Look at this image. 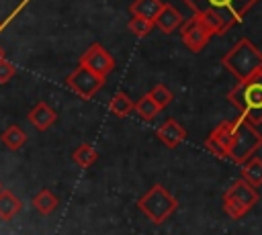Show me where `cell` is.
<instances>
[{"label":"cell","instance_id":"obj_1","mask_svg":"<svg viewBox=\"0 0 262 235\" xmlns=\"http://www.w3.org/2000/svg\"><path fill=\"white\" fill-rule=\"evenodd\" d=\"M227 100L239 110V116H244L250 125L262 123V72H256L244 82H237L229 92Z\"/></svg>","mask_w":262,"mask_h":235},{"label":"cell","instance_id":"obj_2","mask_svg":"<svg viewBox=\"0 0 262 235\" xmlns=\"http://www.w3.org/2000/svg\"><path fill=\"white\" fill-rule=\"evenodd\" d=\"M221 63L237 82H244L256 72H262V51L248 37H242L223 55Z\"/></svg>","mask_w":262,"mask_h":235},{"label":"cell","instance_id":"obj_3","mask_svg":"<svg viewBox=\"0 0 262 235\" xmlns=\"http://www.w3.org/2000/svg\"><path fill=\"white\" fill-rule=\"evenodd\" d=\"M231 123H233V133H231V145H229L227 157L233 163L242 166L246 159H250L262 147V135L244 116H237Z\"/></svg>","mask_w":262,"mask_h":235},{"label":"cell","instance_id":"obj_4","mask_svg":"<svg viewBox=\"0 0 262 235\" xmlns=\"http://www.w3.org/2000/svg\"><path fill=\"white\" fill-rule=\"evenodd\" d=\"M137 206L151 223L162 225L178 208V200L162 184H156L137 200Z\"/></svg>","mask_w":262,"mask_h":235},{"label":"cell","instance_id":"obj_5","mask_svg":"<svg viewBox=\"0 0 262 235\" xmlns=\"http://www.w3.org/2000/svg\"><path fill=\"white\" fill-rule=\"evenodd\" d=\"M258 190L250 186L246 180H235L225 192H223V210L231 219H242L256 202H258Z\"/></svg>","mask_w":262,"mask_h":235},{"label":"cell","instance_id":"obj_6","mask_svg":"<svg viewBox=\"0 0 262 235\" xmlns=\"http://www.w3.org/2000/svg\"><path fill=\"white\" fill-rule=\"evenodd\" d=\"M102 84H104V78L92 74L90 69L82 67L80 63H78V67L66 78V86H68L70 90H74V92H76L80 98H84V100H90V98L102 88Z\"/></svg>","mask_w":262,"mask_h":235},{"label":"cell","instance_id":"obj_7","mask_svg":"<svg viewBox=\"0 0 262 235\" xmlns=\"http://www.w3.org/2000/svg\"><path fill=\"white\" fill-rule=\"evenodd\" d=\"M80 65L90 69L92 74H96L100 78H106L115 69V59H113V55L100 43H92L84 51V55L80 57Z\"/></svg>","mask_w":262,"mask_h":235},{"label":"cell","instance_id":"obj_8","mask_svg":"<svg viewBox=\"0 0 262 235\" xmlns=\"http://www.w3.org/2000/svg\"><path fill=\"white\" fill-rule=\"evenodd\" d=\"M180 37H182V43L186 45L188 51L192 53H199L211 39V33L203 27V22L192 14V18H188L186 22H182L180 27Z\"/></svg>","mask_w":262,"mask_h":235},{"label":"cell","instance_id":"obj_9","mask_svg":"<svg viewBox=\"0 0 262 235\" xmlns=\"http://www.w3.org/2000/svg\"><path fill=\"white\" fill-rule=\"evenodd\" d=\"M231 133H233V123L221 121L205 139V147L217 157H227V151L231 145Z\"/></svg>","mask_w":262,"mask_h":235},{"label":"cell","instance_id":"obj_10","mask_svg":"<svg viewBox=\"0 0 262 235\" xmlns=\"http://www.w3.org/2000/svg\"><path fill=\"white\" fill-rule=\"evenodd\" d=\"M194 16L203 22V27L211 33V37H213V35H223V33H227V31L231 29V22H229L227 16L223 14V10L207 8V10H203V12L194 14Z\"/></svg>","mask_w":262,"mask_h":235},{"label":"cell","instance_id":"obj_11","mask_svg":"<svg viewBox=\"0 0 262 235\" xmlns=\"http://www.w3.org/2000/svg\"><path fill=\"white\" fill-rule=\"evenodd\" d=\"M156 135H158V139H160L166 147H170V149L178 147V145L186 139V131H184V127H182L178 121H174V119L164 121V123L158 127Z\"/></svg>","mask_w":262,"mask_h":235},{"label":"cell","instance_id":"obj_12","mask_svg":"<svg viewBox=\"0 0 262 235\" xmlns=\"http://www.w3.org/2000/svg\"><path fill=\"white\" fill-rule=\"evenodd\" d=\"M182 22H184V18H182V14H180L178 8H174L172 4H162L160 12H158V16L154 20V27H158L162 33H168L170 35L172 31H176L178 27H182Z\"/></svg>","mask_w":262,"mask_h":235},{"label":"cell","instance_id":"obj_13","mask_svg":"<svg viewBox=\"0 0 262 235\" xmlns=\"http://www.w3.org/2000/svg\"><path fill=\"white\" fill-rule=\"evenodd\" d=\"M55 121H57V112H55L47 102H37V104L29 110V123H31L37 131H47Z\"/></svg>","mask_w":262,"mask_h":235},{"label":"cell","instance_id":"obj_14","mask_svg":"<svg viewBox=\"0 0 262 235\" xmlns=\"http://www.w3.org/2000/svg\"><path fill=\"white\" fill-rule=\"evenodd\" d=\"M162 0H135L131 6H129V12L131 16H139V18H145L154 25L160 8H162Z\"/></svg>","mask_w":262,"mask_h":235},{"label":"cell","instance_id":"obj_15","mask_svg":"<svg viewBox=\"0 0 262 235\" xmlns=\"http://www.w3.org/2000/svg\"><path fill=\"white\" fill-rule=\"evenodd\" d=\"M23 208V202L16 198V194L12 190H0V219L2 221H10L12 217H16Z\"/></svg>","mask_w":262,"mask_h":235},{"label":"cell","instance_id":"obj_16","mask_svg":"<svg viewBox=\"0 0 262 235\" xmlns=\"http://www.w3.org/2000/svg\"><path fill=\"white\" fill-rule=\"evenodd\" d=\"M242 180H246L250 186L258 188L262 186V159L252 155L250 159H246L242 166Z\"/></svg>","mask_w":262,"mask_h":235},{"label":"cell","instance_id":"obj_17","mask_svg":"<svg viewBox=\"0 0 262 235\" xmlns=\"http://www.w3.org/2000/svg\"><path fill=\"white\" fill-rule=\"evenodd\" d=\"M57 204H59L57 196H55L51 190H47V188L39 190V192L33 196V206H35V210H37L39 215H51V213L57 208Z\"/></svg>","mask_w":262,"mask_h":235},{"label":"cell","instance_id":"obj_18","mask_svg":"<svg viewBox=\"0 0 262 235\" xmlns=\"http://www.w3.org/2000/svg\"><path fill=\"white\" fill-rule=\"evenodd\" d=\"M2 143H4V147H8L10 151H18L25 143H27V135H25V131L18 127V125H10V127H6L4 131H2Z\"/></svg>","mask_w":262,"mask_h":235},{"label":"cell","instance_id":"obj_19","mask_svg":"<svg viewBox=\"0 0 262 235\" xmlns=\"http://www.w3.org/2000/svg\"><path fill=\"white\" fill-rule=\"evenodd\" d=\"M72 159H74V163H78L80 168H90L92 163H96L98 151H96L92 145H88V143H80V145L72 151Z\"/></svg>","mask_w":262,"mask_h":235},{"label":"cell","instance_id":"obj_20","mask_svg":"<svg viewBox=\"0 0 262 235\" xmlns=\"http://www.w3.org/2000/svg\"><path fill=\"white\" fill-rule=\"evenodd\" d=\"M108 108H111V112L115 114V116H127V114H131L133 110H135V102L127 96V94H123V92H117L113 98H111V102H108Z\"/></svg>","mask_w":262,"mask_h":235},{"label":"cell","instance_id":"obj_21","mask_svg":"<svg viewBox=\"0 0 262 235\" xmlns=\"http://www.w3.org/2000/svg\"><path fill=\"white\" fill-rule=\"evenodd\" d=\"M135 112H137L143 121H154V119H156V114L160 112V108L156 106V102H154L147 94H143V96L135 102Z\"/></svg>","mask_w":262,"mask_h":235},{"label":"cell","instance_id":"obj_22","mask_svg":"<svg viewBox=\"0 0 262 235\" xmlns=\"http://www.w3.org/2000/svg\"><path fill=\"white\" fill-rule=\"evenodd\" d=\"M147 96L156 102V106H158L160 110H162V108H166V106L172 102V98H174V96H172V92H170L164 84H156V86L147 92Z\"/></svg>","mask_w":262,"mask_h":235},{"label":"cell","instance_id":"obj_23","mask_svg":"<svg viewBox=\"0 0 262 235\" xmlns=\"http://www.w3.org/2000/svg\"><path fill=\"white\" fill-rule=\"evenodd\" d=\"M129 31L133 33V35H137V37H145L151 29H154V25L149 22V20H145V18H139V16H131V20H129Z\"/></svg>","mask_w":262,"mask_h":235},{"label":"cell","instance_id":"obj_24","mask_svg":"<svg viewBox=\"0 0 262 235\" xmlns=\"http://www.w3.org/2000/svg\"><path fill=\"white\" fill-rule=\"evenodd\" d=\"M14 74H16V65L10 63L8 59H2L0 61V84H6Z\"/></svg>","mask_w":262,"mask_h":235},{"label":"cell","instance_id":"obj_25","mask_svg":"<svg viewBox=\"0 0 262 235\" xmlns=\"http://www.w3.org/2000/svg\"><path fill=\"white\" fill-rule=\"evenodd\" d=\"M231 2L233 0H207L209 8H215V10H225V8H229Z\"/></svg>","mask_w":262,"mask_h":235},{"label":"cell","instance_id":"obj_26","mask_svg":"<svg viewBox=\"0 0 262 235\" xmlns=\"http://www.w3.org/2000/svg\"><path fill=\"white\" fill-rule=\"evenodd\" d=\"M2 59H4V49L0 47V61H2Z\"/></svg>","mask_w":262,"mask_h":235},{"label":"cell","instance_id":"obj_27","mask_svg":"<svg viewBox=\"0 0 262 235\" xmlns=\"http://www.w3.org/2000/svg\"><path fill=\"white\" fill-rule=\"evenodd\" d=\"M0 31H2V22H0Z\"/></svg>","mask_w":262,"mask_h":235},{"label":"cell","instance_id":"obj_28","mask_svg":"<svg viewBox=\"0 0 262 235\" xmlns=\"http://www.w3.org/2000/svg\"><path fill=\"white\" fill-rule=\"evenodd\" d=\"M0 190H2V184H0Z\"/></svg>","mask_w":262,"mask_h":235}]
</instances>
